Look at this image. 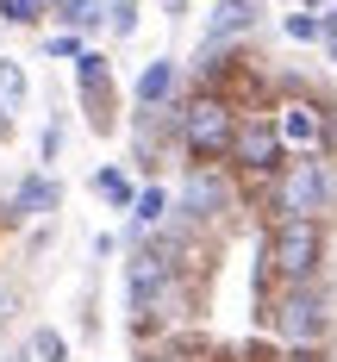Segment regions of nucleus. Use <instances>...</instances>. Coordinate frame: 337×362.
Here are the masks:
<instances>
[{
    "instance_id": "nucleus-1",
    "label": "nucleus",
    "mask_w": 337,
    "mask_h": 362,
    "mask_svg": "<svg viewBox=\"0 0 337 362\" xmlns=\"http://www.w3.org/2000/svg\"><path fill=\"white\" fill-rule=\"evenodd\" d=\"M256 325L281 350H325L337 331V288L325 281H300V288H262Z\"/></svg>"
},
{
    "instance_id": "nucleus-2",
    "label": "nucleus",
    "mask_w": 337,
    "mask_h": 362,
    "mask_svg": "<svg viewBox=\"0 0 337 362\" xmlns=\"http://www.w3.org/2000/svg\"><path fill=\"white\" fill-rule=\"evenodd\" d=\"M325 256L331 238L319 218H281L262 231V288H300V281H325Z\"/></svg>"
},
{
    "instance_id": "nucleus-3",
    "label": "nucleus",
    "mask_w": 337,
    "mask_h": 362,
    "mask_svg": "<svg viewBox=\"0 0 337 362\" xmlns=\"http://www.w3.org/2000/svg\"><path fill=\"white\" fill-rule=\"evenodd\" d=\"M237 119H244V112L231 107V94H219V88H194L182 107H175V138H182V150L194 156V169H219V163H231Z\"/></svg>"
},
{
    "instance_id": "nucleus-4",
    "label": "nucleus",
    "mask_w": 337,
    "mask_h": 362,
    "mask_svg": "<svg viewBox=\"0 0 337 362\" xmlns=\"http://www.w3.org/2000/svg\"><path fill=\"white\" fill-rule=\"evenodd\" d=\"M331 206H337V175L319 150L288 156V169L268 181V225H281V218H319L325 225Z\"/></svg>"
},
{
    "instance_id": "nucleus-5",
    "label": "nucleus",
    "mask_w": 337,
    "mask_h": 362,
    "mask_svg": "<svg viewBox=\"0 0 337 362\" xmlns=\"http://www.w3.org/2000/svg\"><path fill=\"white\" fill-rule=\"evenodd\" d=\"M231 169L250 181H275L288 169V144H281V132H275V119L268 112H244L237 119V138H231Z\"/></svg>"
},
{
    "instance_id": "nucleus-6",
    "label": "nucleus",
    "mask_w": 337,
    "mask_h": 362,
    "mask_svg": "<svg viewBox=\"0 0 337 362\" xmlns=\"http://www.w3.org/2000/svg\"><path fill=\"white\" fill-rule=\"evenodd\" d=\"M237 206V187H231V169H187L182 181V225H213Z\"/></svg>"
},
{
    "instance_id": "nucleus-7",
    "label": "nucleus",
    "mask_w": 337,
    "mask_h": 362,
    "mask_svg": "<svg viewBox=\"0 0 337 362\" xmlns=\"http://www.w3.org/2000/svg\"><path fill=\"white\" fill-rule=\"evenodd\" d=\"M75 88H81V107H88V125L94 132H112V112H119V88H112V69L100 50H81L75 57Z\"/></svg>"
},
{
    "instance_id": "nucleus-8",
    "label": "nucleus",
    "mask_w": 337,
    "mask_h": 362,
    "mask_svg": "<svg viewBox=\"0 0 337 362\" xmlns=\"http://www.w3.org/2000/svg\"><path fill=\"white\" fill-rule=\"evenodd\" d=\"M268 119H275V132H281V144H288V156H306V150H319L325 144V107H319V100H281V107L268 112Z\"/></svg>"
},
{
    "instance_id": "nucleus-9",
    "label": "nucleus",
    "mask_w": 337,
    "mask_h": 362,
    "mask_svg": "<svg viewBox=\"0 0 337 362\" xmlns=\"http://www.w3.org/2000/svg\"><path fill=\"white\" fill-rule=\"evenodd\" d=\"M256 19H262L256 0H219V6H213V19H206V50H219L225 37L256 32Z\"/></svg>"
},
{
    "instance_id": "nucleus-10",
    "label": "nucleus",
    "mask_w": 337,
    "mask_h": 362,
    "mask_svg": "<svg viewBox=\"0 0 337 362\" xmlns=\"http://www.w3.org/2000/svg\"><path fill=\"white\" fill-rule=\"evenodd\" d=\"M57 206H63V181L25 175L19 187H13V206H6V213H13V218H37V213H57Z\"/></svg>"
},
{
    "instance_id": "nucleus-11",
    "label": "nucleus",
    "mask_w": 337,
    "mask_h": 362,
    "mask_svg": "<svg viewBox=\"0 0 337 362\" xmlns=\"http://www.w3.org/2000/svg\"><path fill=\"white\" fill-rule=\"evenodd\" d=\"M175 75H182V69H175L169 57H156V63H150V69L138 75V107H144V112H156L162 100H169V94H175Z\"/></svg>"
},
{
    "instance_id": "nucleus-12",
    "label": "nucleus",
    "mask_w": 337,
    "mask_h": 362,
    "mask_svg": "<svg viewBox=\"0 0 337 362\" xmlns=\"http://www.w3.org/2000/svg\"><path fill=\"white\" fill-rule=\"evenodd\" d=\"M25 107V69L13 57H0V138L13 132V112Z\"/></svg>"
},
{
    "instance_id": "nucleus-13",
    "label": "nucleus",
    "mask_w": 337,
    "mask_h": 362,
    "mask_svg": "<svg viewBox=\"0 0 337 362\" xmlns=\"http://www.w3.org/2000/svg\"><path fill=\"white\" fill-rule=\"evenodd\" d=\"M50 13L69 25V32H88V25H100L107 13H100V0H50Z\"/></svg>"
},
{
    "instance_id": "nucleus-14",
    "label": "nucleus",
    "mask_w": 337,
    "mask_h": 362,
    "mask_svg": "<svg viewBox=\"0 0 337 362\" xmlns=\"http://www.w3.org/2000/svg\"><path fill=\"white\" fill-rule=\"evenodd\" d=\"M131 218H138V231L162 225V218H169V194H162V187H144V194L131 200Z\"/></svg>"
},
{
    "instance_id": "nucleus-15",
    "label": "nucleus",
    "mask_w": 337,
    "mask_h": 362,
    "mask_svg": "<svg viewBox=\"0 0 337 362\" xmlns=\"http://www.w3.org/2000/svg\"><path fill=\"white\" fill-rule=\"evenodd\" d=\"M94 187L107 194L112 206H131V200H138V194H131V175H125V169H100V175H94Z\"/></svg>"
},
{
    "instance_id": "nucleus-16",
    "label": "nucleus",
    "mask_w": 337,
    "mask_h": 362,
    "mask_svg": "<svg viewBox=\"0 0 337 362\" xmlns=\"http://www.w3.org/2000/svg\"><path fill=\"white\" fill-rule=\"evenodd\" d=\"M50 13V0H0V19L6 25H37Z\"/></svg>"
},
{
    "instance_id": "nucleus-17",
    "label": "nucleus",
    "mask_w": 337,
    "mask_h": 362,
    "mask_svg": "<svg viewBox=\"0 0 337 362\" xmlns=\"http://www.w3.org/2000/svg\"><path fill=\"white\" fill-rule=\"evenodd\" d=\"M107 25H112V37H131V32H138V0H112Z\"/></svg>"
},
{
    "instance_id": "nucleus-18",
    "label": "nucleus",
    "mask_w": 337,
    "mask_h": 362,
    "mask_svg": "<svg viewBox=\"0 0 337 362\" xmlns=\"http://www.w3.org/2000/svg\"><path fill=\"white\" fill-rule=\"evenodd\" d=\"M32 356H44V362H63V356H69L63 331H32Z\"/></svg>"
},
{
    "instance_id": "nucleus-19",
    "label": "nucleus",
    "mask_w": 337,
    "mask_h": 362,
    "mask_svg": "<svg viewBox=\"0 0 337 362\" xmlns=\"http://www.w3.org/2000/svg\"><path fill=\"white\" fill-rule=\"evenodd\" d=\"M288 37H319V19L312 13H288Z\"/></svg>"
},
{
    "instance_id": "nucleus-20",
    "label": "nucleus",
    "mask_w": 337,
    "mask_h": 362,
    "mask_svg": "<svg viewBox=\"0 0 337 362\" xmlns=\"http://www.w3.org/2000/svg\"><path fill=\"white\" fill-rule=\"evenodd\" d=\"M319 44L331 50V63H337V13H319Z\"/></svg>"
},
{
    "instance_id": "nucleus-21",
    "label": "nucleus",
    "mask_w": 337,
    "mask_h": 362,
    "mask_svg": "<svg viewBox=\"0 0 337 362\" xmlns=\"http://www.w3.org/2000/svg\"><path fill=\"white\" fill-rule=\"evenodd\" d=\"M50 57H81V37L63 32V37H50Z\"/></svg>"
},
{
    "instance_id": "nucleus-22",
    "label": "nucleus",
    "mask_w": 337,
    "mask_h": 362,
    "mask_svg": "<svg viewBox=\"0 0 337 362\" xmlns=\"http://www.w3.org/2000/svg\"><path fill=\"white\" fill-rule=\"evenodd\" d=\"M268 362H325V350H275Z\"/></svg>"
},
{
    "instance_id": "nucleus-23",
    "label": "nucleus",
    "mask_w": 337,
    "mask_h": 362,
    "mask_svg": "<svg viewBox=\"0 0 337 362\" xmlns=\"http://www.w3.org/2000/svg\"><path fill=\"white\" fill-rule=\"evenodd\" d=\"M144 362H200V350H150Z\"/></svg>"
},
{
    "instance_id": "nucleus-24",
    "label": "nucleus",
    "mask_w": 337,
    "mask_h": 362,
    "mask_svg": "<svg viewBox=\"0 0 337 362\" xmlns=\"http://www.w3.org/2000/svg\"><path fill=\"white\" fill-rule=\"evenodd\" d=\"M13 362H32V356H13Z\"/></svg>"
}]
</instances>
